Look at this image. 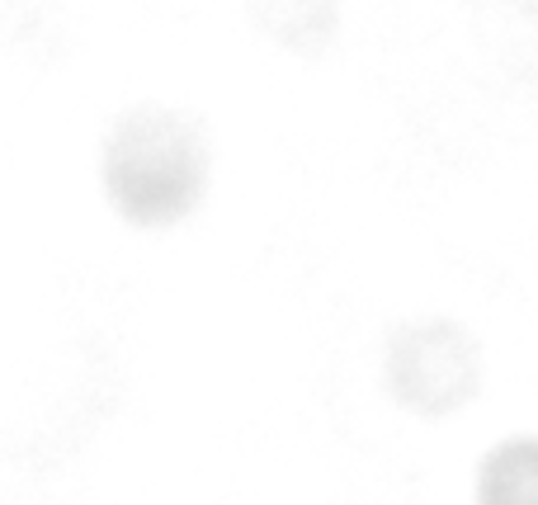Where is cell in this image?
<instances>
[{
    "label": "cell",
    "instance_id": "1",
    "mask_svg": "<svg viewBox=\"0 0 538 505\" xmlns=\"http://www.w3.org/2000/svg\"><path fill=\"white\" fill-rule=\"evenodd\" d=\"M213 185V147L203 123L180 104L137 100L104 128L100 194L137 232L185 227Z\"/></svg>",
    "mask_w": 538,
    "mask_h": 505
},
{
    "label": "cell",
    "instance_id": "2",
    "mask_svg": "<svg viewBox=\"0 0 538 505\" xmlns=\"http://www.w3.org/2000/svg\"><path fill=\"white\" fill-rule=\"evenodd\" d=\"M383 388L411 416L444 421V416L477 402V392H482V350L463 326L444 317L406 321L387 336Z\"/></svg>",
    "mask_w": 538,
    "mask_h": 505
},
{
    "label": "cell",
    "instance_id": "3",
    "mask_svg": "<svg viewBox=\"0 0 538 505\" xmlns=\"http://www.w3.org/2000/svg\"><path fill=\"white\" fill-rule=\"evenodd\" d=\"M477 505H538V435H505L491 444L477 477H472Z\"/></svg>",
    "mask_w": 538,
    "mask_h": 505
},
{
    "label": "cell",
    "instance_id": "4",
    "mask_svg": "<svg viewBox=\"0 0 538 505\" xmlns=\"http://www.w3.org/2000/svg\"><path fill=\"white\" fill-rule=\"evenodd\" d=\"M251 24L269 43H279L288 52H312L326 43L336 5L331 0H246Z\"/></svg>",
    "mask_w": 538,
    "mask_h": 505
}]
</instances>
